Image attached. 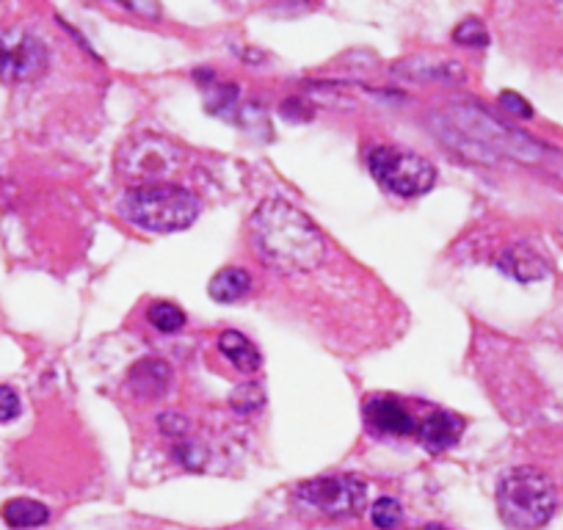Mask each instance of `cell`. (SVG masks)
<instances>
[{
  "label": "cell",
  "mask_w": 563,
  "mask_h": 530,
  "mask_svg": "<svg viewBox=\"0 0 563 530\" xmlns=\"http://www.w3.org/2000/svg\"><path fill=\"white\" fill-rule=\"evenodd\" d=\"M497 511L508 528L539 530L555 517L558 492L552 481L539 470H508L497 484Z\"/></svg>",
  "instance_id": "cell-3"
},
{
  "label": "cell",
  "mask_w": 563,
  "mask_h": 530,
  "mask_svg": "<svg viewBox=\"0 0 563 530\" xmlns=\"http://www.w3.org/2000/svg\"><path fill=\"white\" fill-rule=\"evenodd\" d=\"M47 47L25 29H0V80L29 84L47 69Z\"/></svg>",
  "instance_id": "cell-6"
},
{
  "label": "cell",
  "mask_w": 563,
  "mask_h": 530,
  "mask_svg": "<svg viewBox=\"0 0 563 530\" xmlns=\"http://www.w3.org/2000/svg\"><path fill=\"white\" fill-rule=\"evenodd\" d=\"M20 415V395L9 384H0V423H12Z\"/></svg>",
  "instance_id": "cell-20"
},
{
  "label": "cell",
  "mask_w": 563,
  "mask_h": 530,
  "mask_svg": "<svg viewBox=\"0 0 563 530\" xmlns=\"http://www.w3.org/2000/svg\"><path fill=\"white\" fill-rule=\"evenodd\" d=\"M453 42L464 47H486L489 45V34L478 20H464L456 31H453Z\"/></svg>",
  "instance_id": "cell-17"
},
{
  "label": "cell",
  "mask_w": 563,
  "mask_h": 530,
  "mask_svg": "<svg viewBox=\"0 0 563 530\" xmlns=\"http://www.w3.org/2000/svg\"><path fill=\"white\" fill-rule=\"evenodd\" d=\"M367 169L400 199H415L429 194L437 186V166L417 153L398 147H373L367 153Z\"/></svg>",
  "instance_id": "cell-4"
},
{
  "label": "cell",
  "mask_w": 563,
  "mask_h": 530,
  "mask_svg": "<svg viewBox=\"0 0 563 530\" xmlns=\"http://www.w3.org/2000/svg\"><path fill=\"white\" fill-rule=\"evenodd\" d=\"M147 318L150 323L164 334H175L186 327V312L177 305H172V301H155L147 310Z\"/></svg>",
  "instance_id": "cell-15"
},
{
  "label": "cell",
  "mask_w": 563,
  "mask_h": 530,
  "mask_svg": "<svg viewBox=\"0 0 563 530\" xmlns=\"http://www.w3.org/2000/svg\"><path fill=\"white\" fill-rule=\"evenodd\" d=\"M51 519V508L31 497H14V500L3 503V522L14 530L40 528Z\"/></svg>",
  "instance_id": "cell-13"
},
{
  "label": "cell",
  "mask_w": 563,
  "mask_h": 530,
  "mask_svg": "<svg viewBox=\"0 0 563 530\" xmlns=\"http://www.w3.org/2000/svg\"><path fill=\"white\" fill-rule=\"evenodd\" d=\"M219 354L241 373H254L263 365L257 345L243 332H235V329H227V332L219 334Z\"/></svg>",
  "instance_id": "cell-11"
},
{
  "label": "cell",
  "mask_w": 563,
  "mask_h": 530,
  "mask_svg": "<svg viewBox=\"0 0 563 530\" xmlns=\"http://www.w3.org/2000/svg\"><path fill=\"white\" fill-rule=\"evenodd\" d=\"M296 500L332 519L360 517L367 506V486L356 475H321L299 484Z\"/></svg>",
  "instance_id": "cell-5"
},
{
  "label": "cell",
  "mask_w": 563,
  "mask_h": 530,
  "mask_svg": "<svg viewBox=\"0 0 563 530\" xmlns=\"http://www.w3.org/2000/svg\"><path fill=\"white\" fill-rule=\"evenodd\" d=\"M175 456L180 459L188 470H199L205 464V459H208V453H205V448L197 445V442H177Z\"/></svg>",
  "instance_id": "cell-19"
},
{
  "label": "cell",
  "mask_w": 563,
  "mask_h": 530,
  "mask_svg": "<svg viewBox=\"0 0 563 530\" xmlns=\"http://www.w3.org/2000/svg\"><path fill=\"white\" fill-rule=\"evenodd\" d=\"M500 106L506 108L508 113H514V117H525V119L533 117V108H530V102L522 100L519 95H514V91H503Z\"/></svg>",
  "instance_id": "cell-22"
},
{
  "label": "cell",
  "mask_w": 563,
  "mask_h": 530,
  "mask_svg": "<svg viewBox=\"0 0 563 530\" xmlns=\"http://www.w3.org/2000/svg\"><path fill=\"white\" fill-rule=\"evenodd\" d=\"M500 268L519 283H536V279L547 277V263L528 246L506 249V254L500 257Z\"/></svg>",
  "instance_id": "cell-12"
},
{
  "label": "cell",
  "mask_w": 563,
  "mask_h": 530,
  "mask_svg": "<svg viewBox=\"0 0 563 530\" xmlns=\"http://www.w3.org/2000/svg\"><path fill=\"white\" fill-rule=\"evenodd\" d=\"M119 216L144 232H183L199 219V197L177 183H141L119 199Z\"/></svg>",
  "instance_id": "cell-2"
},
{
  "label": "cell",
  "mask_w": 563,
  "mask_h": 530,
  "mask_svg": "<svg viewBox=\"0 0 563 530\" xmlns=\"http://www.w3.org/2000/svg\"><path fill=\"white\" fill-rule=\"evenodd\" d=\"M249 235L257 257L274 272L305 274L327 260V235L316 221L285 199H268L254 210Z\"/></svg>",
  "instance_id": "cell-1"
},
{
  "label": "cell",
  "mask_w": 563,
  "mask_h": 530,
  "mask_svg": "<svg viewBox=\"0 0 563 530\" xmlns=\"http://www.w3.org/2000/svg\"><path fill=\"white\" fill-rule=\"evenodd\" d=\"M464 420L453 412H431L429 418L417 420L415 437L422 442V448L431 453H445L462 440Z\"/></svg>",
  "instance_id": "cell-9"
},
{
  "label": "cell",
  "mask_w": 563,
  "mask_h": 530,
  "mask_svg": "<svg viewBox=\"0 0 563 530\" xmlns=\"http://www.w3.org/2000/svg\"><path fill=\"white\" fill-rule=\"evenodd\" d=\"M365 420L367 426H373L382 434L409 437L417 431L415 415L395 395H373L371 401L365 404Z\"/></svg>",
  "instance_id": "cell-8"
},
{
  "label": "cell",
  "mask_w": 563,
  "mask_h": 530,
  "mask_svg": "<svg viewBox=\"0 0 563 530\" xmlns=\"http://www.w3.org/2000/svg\"><path fill=\"white\" fill-rule=\"evenodd\" d=\"M371 519L378 530H393L404 522V508L395 497H378L371 506Z\"/></svg>",
  "instance_id": "cell-16"
},
{
  "label": "cell",
  "mask_w": 563,
  "mask_h": 530,
  "mask_svg": "<svg viewBox=\"0 0 563 530\" xmlns=\"http://www.w3.org/2000/svg\"><path fill=\"white\" fill-rule=\"evenodd\" d=\"M417 530H451V528H445V525H422V528Z\"/></svg>",
  "instance_id": "cell-23"
},
{
  "label": "cell",
  "mask_w": 563,
  "mask_h": 530,
  "mask_svg": "<svg viewBox=\"0 0 563 530\" xmlns=\"http://www.w3.org/2000/svg\"><path fill=\"white\" fill-rule=\"evenodd\" d=\"M128 384L141 401H158L172 387V367L164 360H141L130 367Z\"/></svg>",
  "instance_id": "cell-10"
},
{
  "label": "cell",
  "mask_w": 563,
  "mask_h": 530,
  "mask_svg": "<svg viewBox=\"0 0 563 530\" xmlns=\"http://www.w3.org/2000/svg\"><path fill=\"white\" fill-rule=\"evenodd\" d=\"M158 429L164 431L166 437H172V440H177V437H183L188 431V420L177 412H164L158 418Z\"/></svg>",
  "instance_id": "cell-21"
},
{
  "label": "cell",
  "mask_w": 563,
  "mask_h": 530,
  "mask_svg": "<svg viewBox=\"0 0 563 530\" xmlns=\"http://www.w3.org/2000/svg\"><path fill=\"white\" fill-rule=\"evenodd\" d=\"M252 290V274L243 272V268H224V272L216 274L210 279V299L219 301V305H232V301H241L243 296H249Z\"/></svg>",
  "instance_id": "cell-14"
},
{
  "label": "cell",
  "mask_w": 563,
  "mask_h": 530,
  "mask_svg": "<svg viewBox=\"0 0 563 530\" xmlns=\"http://www.w3.org/2000/svg\"><path fill=\"white\" fill-rule=\"evenodd\" d=\"M183 153L175 144L155 136V133H144V136L133 139V142L122 150V155H119V169L139 177V180L158 183L155 177L169 175L172 169H177Z\"/></svg>",
  "instance_id": "cell-7"
},
{
  "label": "cell",
  "mask_w": 563,
  "mask_h": 530,
  "mask_svg": "<svg viewBox=\"0 0 563 530\" xmlns=\"http://www.w3.org/2000/svg\"><path fill=\"white\" fill-rule=\"evenodd\" d=\"M232 409L235 412H254V409L263 407V389L257 384H241V387L232 393Z\"/></svg>",
  "instance_id": "cell-18"
}]
</instances>
